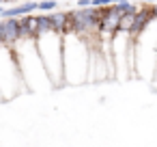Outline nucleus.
Listing matches in <instances>:
<instances>
[{
	"label": "nucleus",
	"mask_w": 157,
	"mask_h": 147,
	"mask_svg": "<svg viewBox=\"0 0 157 147\" xmlns=\"http://www.w3.org/2000/svg\"><path fill=\"white\" fill-rule=\"evenodd\" d=\"M99 39H82L75 33L63 35V80L65 84H82L90 76V54Z\"/></svg>",
	"instance_id": "nucleus-1"
},
{
	"label": "nucleus",
	"mask_w": 157,
	"mask_h": 147,
	"mask_svg": "<svg viewBox=\"0 0 157 147\" xmlns=\"http://www.w3.org/2000/svg\"><path fill=\"white\" fill-rule=\"evenodd\" d=\"M35 43H37L41 63L52 80V87H63L65 84L63 80V35L54 31H45L35 37Z\"/></svg>",
	"instance_id": "nucleus-2"
},
{
	"label": "nucleus",
	"mask_w": 157,
	"mask_h": 147,
	"mask_svg": "<svg viewBox=\"0 0 157 147\" xmlns=\"http://www.w3.org/2000/svg\"><path fill=\"white\" fill-rule=\"evenodd\" d=\"M20 91H24V80L15 52L9 46H0V95L2 100H11Z\"/></svg>",
	"instance_id": "nucleus-3"
},
{
	"label": "nucleus",
	"mask_w": 157,
	"mask_h": 147,
	"mask_svg": "<svg viewBox=\"0 0 157 147\" xmlns=\"http://www.w3.org/2000/svg\"><path fill=\"white\" fill-rule=\"evenodd\" d=\"M22 39V24L20 20H5V46L13 48Z\"/></svg>",
	"instance_id": "nucleus-4"
},
{
	"label": "nucleus",
	"mask_w": 157,
	"mask_h": 147,
	"mask_svg": "<svg viewBox=\"0 0 157 147\" xmlns=\"http://www.w3.org/2000/svg\"><path fill=\"white\" fill-rule=\"evenodd\" d=\"M136 15H138V13H125V15L121 18L118 33H127V35H131V31H133V24H136Z\"/></svg>",
	"instance_id": "nucleus-5"
},
{
	"label": "nucleus",
	"mask_w": 157,
	"mask_h": 147,
	"mask_svg": "<svg viewBox=\"0 0 157 147\" xmlns=\"http://www.w3.org/2000/svg\"><path fill=\"white\" fill-rule=\"evenodd\" d=\"M60 7V0H39L37 13H54Z\"/></svg>",
	"instance_id": "nucleus-6"
},
{
	"label": "nucleus",
	"mask_w": 157,
	"mask_h": 147,
	"mask_svg": "<svg viewBox=\"0 0 157 147\" xmlns=\"http://www.w3.org/2000/svg\"><path fill=\"white\" fill-rule=\"evenodd\" d=\"M112 5H116V0H93V7L95 9H108Z\"/></svg>",
	"instance_id": "nucleus-7"
},
{
	"label": "nucleus",
	"mask_w": 157,
	"mask_h": 147,
	"mask_svg": "<svg viewBox=\"0 0 157 147\" xmlns=\"http://www.w3.org/2000/svg\"><path fill=\"white\" fill-rule=\"evenodd\" d=\"M93 0H75V9H90Z\"/></svg>",
	"instance_id": "nucleus-8"
},
{
	"label": "nucleus",
	"mask_w": 157,
	"mask_h": 147,
	"mask_svg": "<svg viewBox=\"0 0 157 147\" xmlns=\"http://www.w3.org/2000/svg\"><path fill=\"white\" fill-rule=\"evenodd\" d=\"M0 46H5V20H0Z\"/></svg>",
	"instance_id": "nucleus-9"
},
{
	"label": "nucleus",
	"mask_w": 157,
	"mask_h": 147,
	"mask_svg": "<svg viewBox=\"0 0 157 147\" xmlns=\"http://www.w3.org/2000/svg\"><path fill=\"white\" fill-rule=\"evenodd\" d=\"M148 7H151V13H153V18H155V22H157V2H151Z\"/></svg>",
	"instance_id": "nucleus-10"
},
{
	"label": "nucleus",
	"mask_w": 157,
	"mask_h": 147,
	"mask_svg": "<svg viewBox=\"0 0 157 147\" xmlns=\"http://www.w3.org/2000/svg\"><path fill=\"white\" fill-rule=\"evenodd\" d=\"M2 2H9V5H20V0H2Z\"/></svg>",
	"instance_id": "nucleus-11"
},
{
	"label": "nucleus",
	"mask_w": 157,
	"mask_h": 147,
	"mask_svg": "<svg viewBox=\"0 0 157 147\" xmlns=\"http://www.w3.org/2000/svg\"><path fill=\"white\" fill-rule=\"evenodd\" d=\"M2 11H5V9H2V5H0V15H2Z\"/></svg>",
	"instance_id": "nucleus-12"
}]
</instances>
